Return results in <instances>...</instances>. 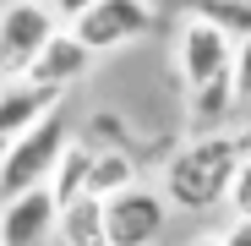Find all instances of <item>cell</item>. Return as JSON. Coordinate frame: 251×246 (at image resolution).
Returning a JSON list of instances; mask_svg holds the SVG:
<instances>
[{
    "label": "cell",
    "mask_w": 251,
    "mask_h": 246,
    "mask_svg": "<svg viewBox=\"0 0 251 246\" xmlns=\"http://www.w3.org/2000/svg\"><path fill=\"white\" fill-rule=\"evenodd\" d=\"M251 148L235 137V132H197L186 137L170 159H164V175H158V191L175 214H202V208H219L229 197V181L240 170V159Z\"/></svg>",
    "instance_id": "1"
},
{
    "label": "cell",
    "mask_w": 251,
    "mask_h": 246,
    "mask_svg": "<svg viewBox=\"0 0 251 246\" xmlns=\"http://www.w3.org/2000/svg\"><path fill=\"white\" fill-rule=\"evenodd\" d=\"M71 142H76V132H71L66 109H55L50 120H38L27 137L6 142V153H0V202H6V197H22V191H38V186H50Z\"/></svg>",
    "instance_id": "2"
},
{
    "label": "cell",
    "mask_w": 251,
    "mask_h": 246,
    "mask_svg": "<svg viewBox=\"0 0 251 246\" xmlns=\"http://www.w3.org/2000/svg\"><path fill=\"white\" fill-rule=\"evenodd\" d=\"M66 22L44 6V0H6L0 6V88L6 82H27L38 55L50 50V38Z\"/></svg>",
    "instance_id": "3"
},
{
    "label": "cell",
    "mask_w": 251,
    "mask_h": 246,
    "mask_svg": "<svg viewBox=\"0 0 251 246\" xmlns=\"http://www.w3.org/2000/svg\"><path fill=\"white\" fill-rule=\"evenodd\" d=\"M175 66H180L186 93H202L213 82H235V38H224L202 17H186L175 33Z\"/></svg>",
    "instance_id": "4"
},
{
    "label": "cell",
    "mask_w": 251,
    "mask_h": 246,
    "mask_svg": "<svg viewBox=\"0 0 251 246\" xmlns=\"http://www.w3.org/2000/svg\"><path fill=\"white\" fill-rule=\"evenodd\" d=\"M170 202H164L158 186H131L104 202V235L109 246H158L164 230H170Z\"/></svg>",
    "instance_id": "5"
},
{
    "label": "cell",
    "mask_w": 251,
    "mask_h": 246,
    "mask_svg": "<svg viewBox=\"0 0 251 246\" xmlns=\"http://www.w3.org/2000/svg\"><path fill=\"white\" fill-rule=\"evenodd\" d=\"M71 33L93 55H115V50H126V44H137V38L153 33V6L148 0H99L88 17L71 22Z\"/></svg>",
    "instance_id": "6"
},
{
    "label": "cell",
    "mask_w": 251,
    "mask_h": 246,
    "mask_svg": "<svg viewBox=\"0 0 251 246\" xmlns=\"http://www.w3.org/2000/svg\"><path fill=\"white\" fill-rule=\"evenodd\" d=\"M55 224H60V202L50 186L0 202V246H44L55 235Z\"/></svg>",
    "instance_id": "7"
},
{
    "label": "cell",
    "mask_w": 251,
    "mask_h": 246,
    "mask_svg": "<svg viewBox=\"0 0 251 246\" xmlns=\"http://www.w3.org/2000/svg\"><path fill=\"white\" fill-rule=\"evenodd\" d=\"M60 99L66 93L38 88V82H6V88H0V148L17 142V137H27L38 120H50L60 109Z\"/></svg>",
    "instance_id": "8"
},
{
    "label": "cell",
    "mask_w": 251,
    "mask_h": 246,
    "mask_svg": "<svg viewBox=\"0 0 251 246\" xmlns=\"http://www.w3.org/2000/svg\"><path fill=\"white\" fill-rule=\"evenodd\" d=\"M99 55L82 44V38L71 33V27H60L55 38H50V50L38 55V66H33V77L27 82H38V88H55V93H66L71 82H82L88 77V66H93Z\"/></svg>",
    "instance_id": "9"
},
{
    "label": "cell",
    "mask_w": 251,
    "mask_h": 246,
    "mask_svg": "<svg viewBox=\"0 0 251 246\" xmlns=\"http://www.w3.org/2000/svg\"><path fill=\"white\" fill-rule=\"evenodd\" d=\"M55 235H60V246H109V235H104V202H99V197L66 202Z\"/></svg>",
    "instance_id": "10"
},
{
    "label": "cell",
    "mask_w": 251,
    "mask_h": 246,
    "mask_svg": "<svg viewBox=\"0 0 251 246\" xmlns=\"http://www.w3.org/2000/svg\"><path fill=\"white\" fill-rule=\"evenodd\" d=\"M131 186H142V175H137V159L126 153V148H99V159H93V181H88V197L109 202V197L131 191Z\"/></svg>",
    "instance_id": "11"
},
{
    "label": "cell",
    "mask_w": 251,
    "mask_h": 246,
    "mask_svg": "<svg viewBox=\"0 0 251 246\" xmlns=\"http://www.w3.org/2000/svg\"><path fill=\"white\" fill-rule=\"evenodd\" d=\"M93 159H99V148H93L88 137H76V142L66 148L60 170H55V181H50V191H55V202H60V208H66V202H76V197H88V181H93Z\"/></svg>",
    "instance_id": "12"
},
{
    "label": "cell",
    "mask_w": 251,
    "mask_h": 246,
    "mask_svg": "<svg viewBox=\"0 0 251 246\" xmlns=\"http://www.w3.org/2000/svg\"><path fill=\"white\" fill-rule=\"evenodd\" d=\"M186 17L213 22L224 38H235V44L251 38V0H186Z\"/></svg>",
    "instance_id": "13"
},
{
    "label": "cell",
    "mask_w": 251,
    "mask_h": 246,
    "mask_svg": "<svg viewBox=\"0 0 251 246\" xmlns=\"http://www.w3.org/2000/svg\"><path fill=\"white\" fill-rule=\"evenodd\" d=\"M224 202H229V214H235V219H246V224H251V153L240 159V170H235V181H229V197H224Z\"/></svg>",
    "instance_id": "14"
},
{
    "label": "cell",
    "mask_w": 251,
    "mask_h": 246,
    "mask_svg": "<svg viewBox=\"0 0 251 246\" xmlns=\"http://www.w3.org/2000/svg\"><path fill=\"white\" fill-rule=\"evenodd\" d=\"M235 93H240V109L251 104V38L235 44Z\"/></svg>",
    "instance_id": "15"
},
{
    "label": "cell",
    "mask_w": 251,
    "mask_h": 246,
    "mask_svg": "<svg viewBox=\"0 0 251 246\" xmlns=\"http://www.w3.org/2000/svg\"><path fill=\"white\" fill-rule=\"evenodd\" d=\"M44 6H50V11H55V17H60L66 27H71L76 17H88V11L99 6V0H44Z\"/></svg>",
    "instance_id": "16"
},
{
    "label": "cell",
    "mask_w": 251,
    "mask_h": 246,
    "mask_svg": "<svg viewBox=\"0 0 251 246\" xmlns=\"http://www.w3.org/2000/svg\"><path fill=\"white\" fill-rule=\"evenodd\" d=\"M224 235V246H251V224L246 219H229V230H219Z\"/></svg>",
    "instance_id": "17"
},
{
    "label": "cell",
    "mask_w": 251,
    "mask_h": 246,
    "mask_svg": "<svg viewBox=\"0 0 251 246\" xmlns=\"http://www.w3.org/2000/svg\"><path fill=\"white\" fill-rule=\"evenodd\" d=\"M186 246H224V235H191Z\"/></svg>",
    "instance_id": "18"
}]
</instances>
